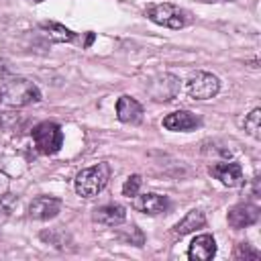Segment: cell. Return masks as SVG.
<instances>
[{
    "instance_id": "obj_11",
    "label": "cell",
    "mask_w": 261,
    "mask_h": 261,
    "mask_svg": "<svg viewBox=\"0 0 261 261\" xmlns=\"http://www.w3.org/2000/svg\"><path fill=\"white\" fill-rule=\"evenodd\" d=\"M116 116L124 124H139L143 120V106L130 96H120L116 100Z\"/></svg>"
},
{
    "instance_id": "obj_7",
    "label": "cell",
    "mask_w": 261,
    "mask_h": 261,
    "mask_svg": "<svg viewBox=\"0 0 261 261\" xmlns=\"http://www.w3.org/2000/svg\"><path fill=\"white\" fill-rule=\"evenodd\" d=\"M261 216V210L259 206L255 204H249V202H243V204H237L228 210V224L239 230V228H247L251 224H255Z\"/></svg>"
},
{
    "instance_id": "obj_14",
    "label": "cell",
    "mask_w": 261,
    "mask_h": 261,
    "mask_svg": "<svg viewBox=\"0 0 261 261\" xmlns=\"http://www.w3.org/2000/svg\"><path fill=\"white\" fill-rule=\"evenodd\" d=\"M200 124L198 116L188 110H175L163 118V126L167 130H192Z\"/></svg>"
},
{
    "instance_id": "obj_22",
    "label": "cell",
    "mask_w": 261,
    "mask_h": 261,
    "mask_svg": "<svg viewBox=\"0 0 261 261\" xmlns=\"http://www.w3.org/2000/svg\"><path fill=\"white\" fill-rule=\"evenodd\" d=\"M92 41H94V33H90V35H88V39H86V47H90V45H92Z\"/></svg>"
},
{
    "instance_id": "obj_6",
    "label": "cell",
    "mask_w": 261,
    "mask_h": 261,
    "mask_svg": "<svg viewBox=\"0 0 261 261\" xmlns=\"http://www.w3.org/2000/svg\"><path fill=\"white\" fill-rule=\"evenodd\" d=\"M208 173L216 177L220 184L228 188H237L243 184V169L237 161H222V163H212L208 167Z\"/></svg>"
},
{
    "instance_id": "obj_15",
    "label": "cell",
    "mask_w": 261,
    "mask_h": 261,
    "mask_svg": "<svg viewBox=\"0 0 261 261\" xmlns=\"http://www.w3.org/2000/svg\"><path fill=\"white\" fill-rule=\"evenodd\" d=\"M204 224H206V216H204V212H202V210H190V212L175 224L173 232L179 234V237H184V234L194 232L196 228H202Z\"/></svg>"
},
{
    "instance_id": "obj_13",
    "label": "cell",
    "mask_w": 261,
    "mask_h": 261,
    "mask_svg": "<svg viewBox=\"0 0 261 261\" xmlns=\"http://www.w3.org/2000/svg\"><path fill=\"white\" fill-rule=\"evenodd\" d=\"M126 218V208L120 204H104L94 210V220L104 226H118Z\"/></svg>"
},
{
    "instance_id": "obj_5",
    "label": "cell",
    "mask_w": 261,
    "mask_h": 261,
    "mask_svg": "<svg viewBox=\"0 0 261 261\" xmlns=\"http://www.w3.org/2000/svg\"><path fill=\"white\" fill-rule=\"evenodd\" d=\"M186 88H188V94L194 98V100H210L218 94L220 90V82L214 73H208V71H194L188 82H186Z\"/></svg>"
},
{
    "instance_id": "obj_24",
    "label": "cell",
    "mask_w": 261,
    "mask_h": 261,
    "mask_svg": "<svg viewBox=\"0 0 261 261\" xmlns=\"http://www.w3.org/2000/svg\"><path fill=\"white\" fill-rule=\"evenodd\" d=\"M33 2H43V0H33Z\"/></svg>"
},
{
    "instance_id": "obj_21",
    "label": "cell",
    "mask_w": 261,
    "mask_h": 261,
    "mask_svg": "<svg viewBox=\"0 0 261 261\" xmlns=\"http://www.w3.org/2000/svg\"><path fill=\"white\" fill-rule=\"evenodd\" d=\"M8 73V67H6V61H0V75L4 77Z\"/></svg>"
},
{
    "instance_id": "obj_18",
    "label": "cell",
    "mask_w": 261,
    "mask_h": 261,
    "mask_svg": "<svg viewBox=\"0 0 261 261\" xmlns=\"http://www.w3.org/2000/svg\"><path fill=\"white\" fill-rule=\"evenodd\" d=\"M141 184H143V177L141 175H128L126 177V181H124V186H122V194L126 196V198H135L137 194H139V188H141Z\"/></svg>"
},
{
    "instance_id": "obj_4",
    "label": "cell",
    "mask_w": 261,
    "mask_h": 261,
    "mask_svg": "<svg viewBox=\"0 0 261 261\" xmlns=\"http://www.w3.org/2000/svg\"><path fill=\"white\" fill-rule=\"evenodd\" d=\"M33 141L39 153L43 155H55L63 145V130L55 122H39L33 128Z\"/></svg>"
},
{
    "instance_id": "obj_10",
    "label": "cell",
    "mask_w": 261,
    "mask_h": 261,
    "mask_svg": "<svg viewBox=\"0 0 261 261\" xmlns=\"http://www.w3.org/2000/svg\"><path fill=\"white\" fill-rule=\"evenodd\" d=\"M133 208L143 212V214H149V216H155V214H163L167 208H169V200L167 196H161V194H143V196H135L133 200Z\"/></svg>"
},
{
    "instance_id": "obj_9",
    "label": "cell",
    "mask_w": 261,
    "mask_h": 261,
    "mask_svg": "<svg viewBox=\"0 0 261 261\" xmlns=\"http://www.w3.org/2000/svg\"><path fill=\"white\" fill-rule=\"evenodd\" d=\"M61 210V200L51 196H39L29 204V216L33 220H49L55 218Z\"/></svg>"
},
{
    "instance_id": "obj_19",
    "label": "cell",
    "mask_w": 261,
    "mask_h": 261,
    "mask_svg": "<svg viewBox=\"0 0 261 261\" xmlns=\"http://www.w3.org/2000/svg\"><path fill=\"white\" fill-rule=\"evenodd\" d=\"M261 253L257 249H253L249 243H239L234 249V259H259Z\"/></svg>"
},
{
    "instance_id": "obj_17",
    "label": "cell",
    "mask_w": 261,
    "mask_h": 261,
    "mask_svg": "<svg viewBox=\"0 0 261 261\" xmlns=\"http://www.w3.org/2000/svg\"><path fill=\"white\" fill-rule=\"evenodd\" d=\"M245 130L253 137V139H261V110L255 108L247 114L245 118Z\"/></svg>"
},
{
    "instance_id": "obj_2",
    "label": "cell",
    "mask_w": 261,
    "mask_h": 261,
    "mask_svg": "<svg viewBox=\"0 0 261 261\" xmlns=\"http://www.w3.org/2000/svg\"><path fill=\"white\" fill-rule=\"evenodd\" d=\"M0 98L10 106H29L41 100L39 88L27 77H10L0 88Z\"/></svg>"
},
{
    "instance_id": "obj_3",
    "label": "cell",
    "mask_w": 261,
    "mask_h": 261,
    "mask_svg": "<svg viewBox=\"0 0 261 261\" xmlns=\"http://www.w3.org/2000/svg\"><path fill=\"white\" fill-rule=\"evenodd\" d=\"M147 18L159 27L165 29H184L192 22V14L171 2H161V4H153L147 8Z\"/></svg>"
},
{
    "instance_id": "obj_20",
    "label": "cell",
    "mask_w": 261,
    "mask_h": 261,
    "mask_svg": "<svg viewBox=\"0 0 261 261\" xmlns=\"http://www.w3.org/2000/svg\"><path fill=\"white\" fill-rule=\"evenodd\" d=\"M253 198H259V177L253 179Z\"/></svg>"
},
{
    "instance_id": "obj_1",
    "label": "cell",
    "mask_w": 261,
    "mask_h": 261,
    "mask_svg": "<svg viewBox=\"0 0 261 261\" xmlns=\"http://www.w3.org/2000/svg\"><path fill=\"white\" fill-rule=\"evenodd\" d=\"M108 179H110V165L102 161L98 165H92V167L82 169L75 175L73 186H75L77 196H82V198H94V196H98L106 188Z\"/></svg>"
},
{
    "instance_id": "obj_23",
    "label": "cell",
    "mask_w": 261,
    "mask_h": 261,
    "mask_svg": "<svg viewBox=\"0 0 261 261\" xmlns=\"http://www.w3.org/2000/svg\"><path fill=\"white\" fill-rule=\"evenodd\" d=\"M200 2H228V0H200Z\"/></svg>"
},
{
    "instance_id": "obj_12",
    "label": "cell",
    "mask_w": 261,
    "mask_h": 261,
    "mask_svg": "<svg viewBox=\"0 0 261 261\" xmlns=\"http://www.w3.org/2000/svg\"><path fill=\"white\" fill-rule=\"evenodd\" d=\"M216 255V241L212 234H198L188 249V257L192 261H208Z\"/></svg>"
},
{
    "instance_id": "obj_8",
    "label": "cell",
    "mask_w": 261,
    "mask_h": 261,
    "mask_svg": "<svg viewBox=\"0 0 261 261\" xmlns=\"http://www.w3.org/2000/svg\"><path fill=\"white\" fill-rule=\"evenodd\" d=\"M147 90H149V94H151L153 100H157V102H167V100L175 98V94H177V90H179V80H177L175 75H171V73H163V75H159Z\"/></svg>"
},
{
    "instance_id": "obj_16",
    "label": "cell",
    "mask_w": 261,
    "mask_h": 261,
    "mask_svg": "<svg viewBox=\"0 0 261 261\" xmlns=\"http://www.w3.org/2000/svg\"><path fill=\"white\" fill-rule=\"evenodd\" d=\"M39 27H41V31H45V35H47L51 41H55V43H69V41L75 39L73 31H69L67 27H63V24H59V22L43 20Z\"/></svg>"
}]
</instances>
